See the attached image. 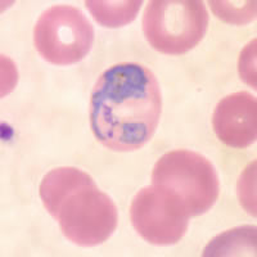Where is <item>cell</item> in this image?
<instances>
[{
	"label": "cell",
	"instance_id": "1",
	"mask_svg": "<svg viewBox=\"0 0 257 257\" xmlns=\"http://www.w3.org/2000/svg\"><path fill=\"white\" fill-rule=\"evenodd\" d=\"M161 90L152 71L138 63L114 64L95 82L90 126L105 148L132 152L152 139L161 116Z\"/></svg>",
	"mask_w": 257,
	"mask_h": 257
},
{
	"label": "cell",
	"instance_id": "2",
	"mask_svg": "<svg viewBox=\"0 0 257 257\" xmlns=\"http://www.w3.org/2000/svg\"><path fill=\"white\" fill-rule=\"evenodd\" d=\"M152 184L175 197L189 217L211 210L220 192L219 176L211 161L187 149L166 153L156 162Z\"/></svg>",
	"mask_w": 257,
	"mask_h": 257
},
{
	"label": "cell",
	"instance_id": "3",
	"mask_svg": "<svg viewBox=\"0 0 257 257\" xmlns=\"http://www.w3.org/2000/svg\"><path fill=\"white\" fill-rule=\"evenodd\" d=\"M208 26L201 0H153L143 16V32L149 45L169 56H180L199 44Z\"/></svg>",
	"mask_w": 257,
	"mask_h": 257
},
{
	"label": "cell",
	"instance_id": "4",
	"mask_svg": "<svg viewBox=\"0 0 257 257\" xmlns=\"http://www.w3.org/2000/svg\"><path fill=\"white\" fill-rule=\"evenodd\" d=\"M93 43V26L80 9L71 6L50 7L34 29L36 50L45 61L57 66L82 61Z\"/></svg>",
	"mask_w": 257,
	"mask_h": 257
},
{
	"label": "cell",
	"instance_id": "5",
	"mask_svg": "<svg viewBox=\"0 0 257 257\" xmlns=\"http://www.w3.org/2000/svg\"><path fill=\"white\" fill-rule=\"evenodd\" d=\"M54 219L70 242L94 247L105 242L117 228V207L95 183L75 190L63 199Z\"/></svg>",
	"mask_w": 257,
	"mask_h": 257
},
{
	"label": "cell",
	"instance_id": "6",
	"mask_svg": "<svg viewBox=\"0 0 257 257\" xmlns=\"http://www.w3.org/2000/svg\"><path fill=\"white\" fill-rule=\"evenodd\" d=\"M130 219L144 240L156 245H170L184 237L189 215L175 197L152 184L139 190L133 198Z\"/></svg>",
	"mask_w": 257,
	"mask_h": 257
},
{
	"label": "cell",
	"instance_id": "7",
	"mask_svg": "<svg viewBox=\"0 0 257 257\" xmlns=\"http://www.w3.org/2000/svg\"><path fill=\"white\" fill-rule=\"evenodd\" d=\"M212 126L220 141L231 148H247L257 138V102L254 95L238 91L225 96L213 111Z\"/></svg>",
	"mask_w": 257,
	"mask_h": 257
},
{
	"label": "cell",
	"instance_id": "8",
	"mask_svg": "<svg viewBox=\"0 0 257 257\" xmlns=\"http://www.w3.org/2000/svg\"><path fill=\"white\" fill-rule=\"evenodd\" d=\"M90 175L76 167H58L44 176L40 184V198L48 212L54 216L63 199L75 190L93 184Z\"/></svg>",
	"mask_w": 257,
	"mask_h": 257
},
{
	"label": "cell",
	"instance_id": "9",
	"mask_svg": "<svg viewBox=\"0 0 257 257\" xmlns=\"http://www.w3.org/2000/svg\"><path fill=\"white\" fill-rule=\"evenodd\" d=\"M256 254V228L239 226L213 238L203 256H242Z\"/></svg>",
	"mask_w": 257,
	"mask_h": 257
},
{
	"label": "cell",
	"instance_id": "10",
	"mask_svg": "<svg viewBox=\"0 0 257 257\" xmlns=\"http://www.w3.org/2000/svg\"><path fill=\"white\" fill-rule=\"evenodd\" d=\"M143 2L142 0H89L85 6L89 9L94 20L99 25L109 29L125 26L137 18L139 9Z\"/></svg>",
	"mask_w": 257,
	"mask_h": 257
},
{
	"label": "cell",
	"instance_id": "11",
	"mask_svg": "<svg viewBox=\"0 0 257 257\" xmlns=\"http://www.w3.org/2000/svg\"><path fill=\"white\" fill-rule=\"evenodd\" d=\"M213 15L231 25H247L256 18V2H210Z\"/></svg>",
	"mask_w": 257,
	"mask_h": 257
},
{
	"label": "cell",
	"instance_id": "12",
	"mask_svg": "<svg viewBox=\"0 0 257 257\" xmlns=\"http://www.w3.org/2000/svg\"><path fill=\"white\" fill-rule=\"evenodd\" d=\"M254 175H256V162L249 165L242 174L238 183V196L240 205L252 216H256V196H254Z\"/></svg>",
	"mask_w": 257,
	"mask_h": 257
},
{
	"label": "cell",
	"instance_id": "13",
	"mask_svg": "<svg viewBox=\"0 0 257 257\" xmlns=\"http://www.w3.org/2000/svg\"><path fill=\"white\" fill-rule=\"evenodd\" d=\"M239 73L243 81L256 89V40L251 41L240 54Z\"/></svg>",
	"mask_w": 257,
	"mask_h": 257
}]
</instances>
